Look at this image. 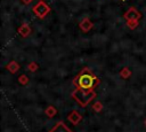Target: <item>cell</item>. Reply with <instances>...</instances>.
Instances as JSON below:
<instances>
[{
	"mask_svg": "<svg viewBox=\"0 0 146 132\" xmlns=\"http://www.w3.org/2000/svg\"><path fill=\"white\" fill-rule=\"evenodd\" d=\"M74 83L76 84V87L79 88H83V90H94V87L99 83V79L91 72L88 71V73L81 72L76 79L74 80Z\"/></svg>",
	"mask_w": 146,
	"mask_h": 132,
	"instance_id": "1",
	"label": "cell"
},
{
	"mask_svg": "<svg viewBox=\"0 0 146 132\" xmlns=\"http://www.w3.org/2000/svg\"><path fill=\"white\" fill-rule=\"evenodd\" d=\"M44 112H46V115H47L48 117H54V116L57 114V109H56L54 106H48V107L46 108Z\"/></svg>",
	"mask_w": 146,
	"mask_h": 132,
	"instance_id": "10",
	"label": "cell"
},
{
	"mask_svg": "<svg viewBox=\"0 0 146 132\" xmlns=\"http://www.w3.org/2000/svg\"><path fill=\"white\" fill-rule=\"evenodd\" d=\"M7 69H8L10 72L15 73L16 71H18V69H19V64H18L16 61H11V62H9V63L7 64Z\"/></svg>",
	"mask_w": 146,
	"mask_h": 132,
	"instance_id": "9",
	"label": "cell"
},
{
	"mask_svg": "<svg viewBox=\"0 0 146 132\" xmlns=\"http://www.w3.org/2000/svg\"><path fill=\"white\" fill-rule=\"evenodd\" d=\"M145 125H146V121H145Z\"/></svg>",
	"mask_w": 146,
	"mask_h": 132,
	"instance_id": "17",
	"label": "cell"
},
{
	"mask_svg": "<svg viewBox=\"0 0 146 132\" xmlns=\"http://www.w3.org/2000/svg\"><path fill=\"white\" fill-rule=\"evenodd\" d=\"M140 16H141V14L133 7H131L129 10H127L125 14L123 15V17L127 20V22L128 21H138L140 18Z\"/></svg>",
	"mask_w": 146,
	"mask_h": 132,
	"instance_id": "4",
	"label": "cell"
},
{
	"mask_svg": "<svg viewBox=\"0 0 146 132\" xmlns=\"http://www.w3.org/2000/svg\"><path fill=\"white\" fill-rule=\"evenodd\" d=\"M49 11H50V7H49L46 2H43V1H39V2L33 7V13H34L38 17H40V18H43Z\"/></svg>",
	"mask_w": 146,
	"mask_h": 132,
	"instance_id": "3",
	"label": "cell"
},
{
	"mask_svg": "<svg viewBox=\"0 0 146 132\" xmlns=\"http://www.w3.org/2000/svg\"><path fill=\"white\" fill-rule=\"evenodd\" d=\"M138 24H139L138 21H128V22H127V25H128L130 29H135L136 26H138Z\"/></svg>",
	"mask_w": 146,
	"mask_h": 132,
	"instance_id": "14",
	"label": "cell"
},
{
	"mask_svg": "<svg viewBox=\"0 0 146 132\" xmlns=\"http://www.w3.org/2000/svg\"><path fill=\"white\" fill-rule=\"evenodd\" d=\"M102 108H103V106H102V103L98 101V102H95L94 104H92V109L96 111V112H98V111H100L102 110Z\"/></svg>",
	"mask_w": 146,
	"mask_h": 132,
	"instance_id": "13",
	"label": "cell"
},
{
	"mask_svg": "<svg viewBox=\"0 0 146 132\" xmlns=\"http://www.w3.org/2000/svg\"><path fill=\"white\" fill-rule=\"evenodd\" d=\"M130 75H131V71H130L128 68H123V69L120 71V76H121L122 78H124V79L129 78V77H130Z\"/></svg>",
	"mask_w": 146,
	"mask_h": 132,
	"instance_id": "11",
	"label": "cell"
},
{
	"mask_svg": "<svg viewBox=\"0 0 146 132\" xmlns=\"http://www.w3.org/2000/svg\"><path fill=\"white\" fill-rule=\"evenodd\" d=\"M24 3H30V2H32V0H22Z\"/></svg>",
	"mask_w": 146,
	"mask_h": 132,
	"instance_id": "16",
	"label": "cell"
},
{
	"mask_svg": "<svg viewBox=\"0 0 146 132\" xmlns=\"http://www.w3.org/2000/svg\"><path fill=\"white\" fill-rule=\"evenodd\" d=\"M18 83L22 84V85H26V84L29 83L27 76H26V75H21V76L18 77Z\"/></svg>",
	"mask_w": 146,
	"mask_h": 132,
	"instance_id": "12",
	"label": "cell"
},
{
	"mask_svg": "<svg viewBox=\"0 0 146 132\" xmlns=\"http://www.w3.org/2000/svg\"><path fill=\"white\" fill-rule=\"evenodd\" d=\"M72 96L76 100V102L81 107H87L89 102L96 98V92L94 90H83L76 87L75 91L72 93Z\"/></svg>",
	"mask_w": 146,
	"mask_h": 132,
	"instance_id": "2",
	"label": "cell"
},
{
	"mask_svg": "<svg viewBox=\"0 0 146 132\" xmlns=\"http://www.w3.org/2000/svg\"><path fill=\"white\" fill-rule=\"evenodd\" d=\"M49 132H72L64 122H58L57 124H55V126L49 131Z\"/></svg>",
	"mask_w": 146,
	"mask_h": 132,
	"instance_id": "6",
	"label": "cell"
},
{
	"mask_svg": "<svg viewBox=\"0 0 146 132\" xmlns=\"http://www.w3.org/2000/svg\"><path fill=\"white\" fill-rule=\"evenodd\" d=\"M67 119H68L73 125H78V124H79V122L82 119V116L80 115V112H79V111H76V110H72V111L68 114Z\"/></svg>",
	"mask_w": 146,
	"mask_h": 132,
	"instance_id": "5",
	"label": "cell"
},
{
	"mask_svg": "<svg viewBox=\"0 0 146 132\" xmlns=\"http://www.w3.org/2000/svg\"><path fill=\"white\" fill-rule=\"evenodd\" d=\"M29 69H30L31 71H35V70L38 69V64H36V63H34V62H32V63H30V64H29Z\"/></svg>",
	"mask_w": 146,
	"mask_h": 132,
	"instance_id": "15",
	"label": "cell"
},
{
	"mask_svg": "<svg viewBox=\"0 0 146 132\" xmlns=\"http://www.w3.org/2000/svg\"><path fill=\"white\" fill-rule=\"evenodd\" d=\"M31 32V28L27 25V24H23L19 29H18V33L22 36V37H26L27 34H30Z\"/></svg>",
	"mask_w": 146,
	"mask_h": 132,
	"instance_id": "8",
	"label": "cell"
},
{
	"mask_svg": "<svg viewBox=\"0 0 146 132\" xmlns=\"http://www.w3.org/2000/svg\"><path fill=\"white\" fill-rule=\"evenodd\" d=\"M79 25H80V29H81L83 32H88L89 30L92 29V23H91V21H89L88 18L82 20V21L80 22Z\"/></svg>",
	"mask_w": 146,
	"mask_h": 132,
	"instance_id": "7",
	"label": "cell"
}]
</instances>
